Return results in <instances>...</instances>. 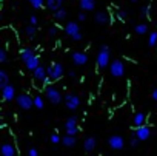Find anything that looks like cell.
Instances as JSON below:
<instances>
[{
  "label": "cell",
  "instance_id": "cell-19",
  "mask_svg": "<svg viewBox=\"0 0 157 156\" xmlns=\"http://www.w3.org/2000/svg\"><path fill=\"white\" fill-rule=\"evenodd\" d=\"M25 65H26L28 70H32V71H34V70H37V68L40 67V60H39V57H37V56H34L31 60H28Z\"/></svg>",
  "mask_w": 157,
  "mask_h": 156
},
{
  "label": "cell",
  "instance_id": "cell-16",
  "mask_svg": "<svg viewBox=\"0 0 157 156\" xmlns=\"http://www.w3.org/2000/svg\"><path fill=\"white\" fill-rule=\"evenodd\" d=\"M80 8L83 11H92L96 8V0H80Z\"/></svg>",
  "mask_w": 157,
  "mask_h": 156
},
{
  "label": "cell",
  "instance_id": "cell-22",
  "mask_svg": "<svg viewBox=\"0 0 157 156\" xmlns=\"http://www.w3.org/2000/svg\"><path fill=\"white\" fill-rule=\"evenodd\" d=\"M76 136H69V134H66V136H65L63 137V139H62V144L65 145V147H74V145H76Z\"/></svg>",
  "mask_w": 157,
  "mask_h": 156
},
{
  "label": "cell",
  "instance_id": "cell-9",
  "mask_svg": "<svg viewBox=\"0 0 157 156\" xmlns=\"http://www.w3.org/2000/svg\"><path fill=\"white\" fill-rule=\"evenodd\" d=\"M134 136L137 137L139 141H146L148 137L151 136V130H150V127H139V128H136V133H134Z\"/></svg>",
  "mask_w": 157,
  "mask_h": 156
},
{
  "label": "cell",
  "instance_id": "cell-25",
  "mask_svg": "<svg viewBox=\"0 0 157 156\" xmlns=\"http://www.w3.org/2000/svg\"><path fill=\"white\" fill-rule=\"evenodd\" d=\"M148 31V25L146 23H139V25H136V33L137 34H145Z\"/></svg>",
  "mask_w": 157,
  "mask_h": 156
},
{
  "label": "cell",
  "instance_id": "cell-1",
  "mask_svg": "<svg viewBox=\"0 0 157 156\" xmlns=\"http://www.w3.org/2000/svg\"><path fill=\"white\" fill-rule=\"evenodd\" d=\"M109 48H108V45H102L100 47V51L97 54V67L99 68H105L108 67V63H109Z\"/></svg>",
  "mask_w": 157,
  "mask_h": 156
},
{
  "label": "cell",
  "instance_id": "cell-36",
  "mask_svg": "<svg viewBox=\"0 0 157 156\" xmlns=\"http://www.w3.org/2000/svg\"><path fill=\"white\" fill-rule=\"evenodd\" d=\"M28 156H39V152H37V149H29Z\"/></svg>",
  "mask_w": 157,
  "mask_h": 156
},
{
  "label": "cell",
  "instance_id": "cell-17",
  "mask_svg": "<svg viewBox=\"0 0 157 156\" xmlns=\"http://www.w3.org/2000/svg\"><path fill=\"white\" fill-rule=\"evenodd\" d=\"M62 3H63V0H46V6H48L51 11L62 10Z\"/></svg>",
  "mask_w": 157,
  "mask_h": 156
},
{
  "label": "cell",
  "instance_id": "cell-11",
  "mask_svg": "<svg viewBox=\"0 0 157 156\" xmlns=\"http://www.w3.org/2000/svg\"><path fill=\"white\" fill-rule=\"evenodd\" d=\"M15 96V91H14V87L13 85H8L2 90V97L3 100H6V102H9V100H13Z\"/></svg>",
  "mask_w": 157,
  "mask_h": 156
},
{
  "label": "cell",
  "instance_id": "cell-32",
  "mask_svg": "<svg viewBox=\"0 0 157 156\" xmlns=\"http://www.w3.org/2000/svg\"><path fill=\"white\" fill-rule=\"evenodd\" d=\"M57 33H59L57 26H51V28H49V36H52V37H54V36H57Z\"/></svg>",
  "mask_w": 157,
  "mask_h": 156
},
{
  "label": "cell",
  "instance_id": "cell-33",
  "mask_svg": "<svg viewBox=\"0 0 157 156\" xmlns=\"http://www.w3.org/2000/svg\"><path fill=\"white\" fill-rule=\"evenodd\" d=\"M148 13H150V8H148V6H142V10H140V16H142V17H145Z\"/></svg>",
  "mask_w": 157,
  "mask_h": 156
},
{
  "label": "cell",
  "instance_id": "cell-38",
  "mask_svg": "<svg viewBox=\"0 0 157 156\" xmlns=\"http://www.w3.org/2000/svg\"><path fill=\"white\" fill-rule=\"evenodd\" d=\"M29 22H31V25H34V26H35V25H37V17H35V16H31Z\"/></svg>",
  "mask_w": 157,
  "mask_h": 156
},
{
  "label": "cell",
  "instance_id": "cell-13",
  "mask_svg": "<svg viewBox=\"0 0 157 156\" xmlns=\"http://www.w3.org/2000/svg\"><path fill=\"white\" fill-rule=\"evenodd\" d=\"M65 33H66L68 36H71V37H72L74 34L80 33V26H79L76 22H69L66 26H65Z\"/></svg>",
  "mask_w": 157,
  "mask_h": 156
},
{
  "label": "cell",
  "instance_id": "cell-4",
  "mask_svg": "<svg viewBox=\"0 0 157 156\" xmlns=\"http://www.w3.org/2000/svg\"><path fill=\"white\" fill-rule=\"evenodd\" d=\"M65 130H66V134L69 136H76L79 133V127H77V117L71 116L66 119V124H65Z\"/></svg>",
  "mask_w": 157,
  "mask_h": 156
},
{
  "label": "cell",
  "instance_id": "cell-10",
  "mask_svg": "<svg viewBox=\"0 0 157 156\" xmlns=\"http://www.w3.org/2000/svg\"><path fill=\"white\" fill-rule=\"evenodd\" d=\"M71 59L72 62L76 63V65H85V63L88 62V56L85 53H80V51H76L71 54Z\"/></svg>",
  "mask_w": 157,
  "mask_h": 156
},
{
  "label": "cell",
  "instance_id": "cell-20",
  "mask_svg": "<svg viewBox=\"0 0 157 156\" xmlns=\"http://www.w3.org/2000/svg\"><path fill=\"white\" fill-rule=\"evenodd\" d=\"M94 19H96V22H97V23H100V25H106V23H108V20H109V17L106 16V13L99 11V13H96Z\"/></svg>",
  "mask_w": 157,
  "mask_h": 156
},
{
  "label": "cell",
  "instance_id": "cell-40",
  "mask_svg": "<svg viewBox=\"0 0 157 156\" xmlns=\"http://www.w3.org/2000/svg\"><path fill=\"white\" fill-rule=\"evenodd\" d=\"M151 96H153V99H154V100H157V88H154V90H153V94H151Z\"/></svg>",
  "mask_w": 157,
  "mask_h": 156
},
{
  "label": "cell",
  "instance_id": "cell-35",
  "mask_svg": "<svg viewBox=\"0 0 157 156\" xmlns=\"http://www.w3.org/2000/svg\"><path fill=\"white\" fill-rule=\"evenodd\" d=\"M139 142H140V141H139V139H137V137H136V136L133 137V139H131V141H129V144H131V147H137V145H139Z\"/></svg>",
  "mask_w": 157,
  "mask_h": 156
},
{
  "label": "cell",
  "instance_id": "cell-28",
  "mask_svg": "<svg viewBox=\"0 0 157 156\" xmlns=\"http://www.w3.org/2000/svg\"><path fill=\"white\" fill-rule=\"evenodd\" d=\"M43 99L40 97V96H35L34 97V107H37V108H43Z\"/></svg>",
  "mask_w": 157,
  "mask_h": 156
},
{
  "label": "cell",
  "instance_id": "cell-6",
  "mask_svg": "<svg viewBox=\"0 0 157 156\" xmlns=\"http://www.w3.org/2000/svg\"><path fill=\"white\" fill-rule=\"evenodd\" d=\"M111 74H113L114 77H122L125 74V65L122 60H114L113 63H111Z\"/></svg>",
  "mask_w": 157,
  "mask_h": 156
},
{
  "label": "cell",
  "instance_id": "cell-15",
  "mask_svg": "<svg viewBox=\"0 0 157 156\" xmlns=\"http://www.w3.org/2000/svg\"><path fill=\"white\" fill-rule=\"evenodd\" d=\"M34 56H35V54H34L32 48H25V50H22V53H20V57H22V62H23V63H26L28 60H31Z\"/></svg>",
  "mask_w": 157,
  "mask_h": 156
},
{
  "label": "cell",
  "instance_id": "cell-24",
  "mask_svg": "<svg viewBox=\"0 0 157 156\" xmlns=\"http://www.w3.org/2000/svg\"><path fill=\"white\" fill-rule=\"evenodd\" d=\"M148 45H150L151 48H154L157 45V31H153L150 34V37H148Z\"/></svg>",
  "mask_w": 157,
  "mask_h": 156
},
{
  "label": "cell",
  "instance_id": "cell-41",
  "mask_svg": "<svg viewBox=\"0 0 157 156\" xmlns=\"http://www.w3.org/2000/svg\"><path fill=\"white\" fill-rule=\"evenodd\" d=\"M129 2H137V0H129Z\"/></svg>",
  "mask_w": 157,
  "mask_h": 156
},
{
  "label": "cell",
  "instance_id": "cell-30",
  "mask_svg": "<svg viewBox=\"0 0 157 156\" xmlns=\"http://www.w3.org/2000/svg\"><path fill=\"white\" fill-rule=\"evenodd\" d=\"M51 142H52V144H59V142H60V136H59L57 133H52V134H51Z\"/></svg>",
  "mask_w": 157,
  "mask_h": 156
},
{
  "label": "cell",
  "instance_id": "cell-23",
  "mask_svg": "<svg viewBox=\"0 0 157 156\" xmlns=\"http://www.w3.org/2000/svg\"><path fill=\"white\" fill-rule=\"evenodd\" d=\"M9 79H8V74H6V71L5 70H0V88H5V87H8L9 84Z\"/></svg>",
  "mask_w": 157,
  "mask_h": 156
},
{
  "label": "cell",
  "instance_id": "cell-3",
  "mask_svg": "<svg viewBox=\"0 0 157 156\" xmlns=\"http://www.w3.org/2000/svg\"><path fill=\"white\" fill-rule=\"evenodd\" d=\"M62 76H63L62 63H52L51 67H48V77H49V80H57Z\"/></svg>",
  "mask_w": 157,
  "mask_h": 156
},
{
  "label": "cell",
  "instance_id": "cell-29",
  "mask_svg": "<svg viewBox=\"0 0 157 156\" xmlns=\"http://www.w3.org/2000/svg\"><path fill=\"white\" fill-rule=\"evenodd\" d=\"M25 31H26L28 36H31V37H32V36L37 33V28H35L34 25H29V26H26V30H25Z\"/></svg>",
  "mask_w": 157,
  "mask_h": 156
},
{
  "label": "cell",
  "instance_id": "cell-18",
  "mask_svg": "<svg viewBox=\"0 0 157 156\" xmlns=\"http://www.w3.org/2000/svg\"><path fill=\"white\" fill-rule=\"evenodd\" d=\"M145 121H146V116H145L143 113H137V114L134 116V119H133V124H134L136 128H139V127H143Z\"/></svg>",
  "mask_w": 157,
  "mask_h": 156
},
{
  "label": "cell",
  "instance_id": "cell-31",
  "mask_svg": "<svg viewBox=\"0 0 157 156\" xmlns=\"http://www.w3.org/2000/svg\"><path fill=\"white\" fill-rule=\"evenodd\" d=\"M0 62H2V63L6 62V51L5 50H0Z\"/></svg>",
  "mask_w": 157,
  "mask_h": 156
},
{
  "label": "cell",
  "instance_id": "cell-12",
  "mask_svg": "<svg viewBox=\"0 0 157 156\" xmlns=\"http://www.w3.org/2000/svg\"><path fill=\"white\" fill-rule=\"evenodd\" d=\"M34 79L39 82H45L48 79V70H45L43 67H39L37 70H34Z\"/></svg>",
  "mask_w": 157,
  "mask_h": 156
},
{
  "label": "cell",
  "instance_id": "cell-39",
  "mask_svg": "<svg viewBox=\"0 0 157 156\" xmlns=\"http://www.w3.org/2000/svg\"><path fill=\"white\" fill-rule=\"evenodd\" d=\"M85 19H86V14H85V13H80V14H79V20H80V22H83Z\"/></svg>",
  "mask_w": 157,
  "mask_h": 156
},
{
  "label": "cell",
  "instance_id": "cell-7",
  "mask_svg": "<svg viewBox=\"0 0 157 156\" xmlns=\"http://www.w3.org/2000/svg\"><path fill=\"white\" fill-rule=\"evenodd\" d=\"M108 144H109L111 149H114V150H122L123 145H125V141H123L122 136L114 134V136H111L109 139H108Z\"/></svg>",
  "mask_w": 157,
  "mask_h": 156
},
{
  "label": "cell",
  "instance_id": "cell-27",
  "mask_svg": "<svg viewBox=\"0 0 157 156\" xmlns=\"http://www.w3.org/2000/svg\"><path fill=\"white\" fill-rule=\"evenodd\" d=\"M29 3H31L32 8H35V10H40L43 6V0H29Z\"/></svg>",
  "mask_w": 157,
  "mask_h": 156
},
{
  "label": "cell",
  "instance_id": "cell-21",
  "mask_svg": "<svg viewBox=\"0 0 157 156\" xmlns=\"http://www.w3.org/2000/svg\"><path fill=\"white\" fill-rule=\"evenodd\" d=\"M83 145H85V150L86 152H91V150H94L96 149V137H86V139H85V144H83Z\"/></svg>",
  "mask_w": 157,
  "mask_h": 156
},
{
  "label": "cell",
  "instance_id": "cell-8",
  "mask_svg": "<svg viewBox=\"0 0 157 156\" xmlns=\"http://www.w3.org/2000/svg\"><path fill=\"white\" fill-rule=\"evenodd\" d=\"M65 105L68 110H76L80 105V99L76 94H66L65 96Z\"/></svg>",
  "mask_w": 157,
  "mask_h": 156
},
{
  "label": "cell",
  "instance_id": "cell-5",
  "mask_svg": "<svg viewBox=\"0 0 157 156\" xmlns=\"http://www.w3.org/2000/svg\"><path fill=\"white\" fill-rule=\"evenodd\" d=\"M15 100H17L18 107L23 108V110H29L34 105V97H31L29 94H20Z\"/></svg>",
  "mask_w": 157,
  "mask_h": 156
},
{
  "label": "cell",
  "instance_id": "cell-34",
  "mask_svg": "<svg viewBox=\"0 0 157 156\" xmlns=\"http://www.w3.org/2000/svg\"><path fill=\"white\" fill-rule=\"evenodd\" d=\"M117 17H119L120 20H125L126 19V11H119L117 13Z\"/></svg>",
  "mask_w": 157,
  "mask_h": 156
},
{
  "label": "cell",
  "instance_id": "cell-26",
  "mask_svg": "<svg viewBox=\"0 0 157 156\" xmlns=\"http://www.w3.org/2000/svg\"><path fill=\"white\" fill-rule=\"evenodd\" d=\"M65 17H66V11H65L63 8H62V10H59V11H55V13H54V19H55V20H63Z\"/></svg>",
  "mask_w": 157,
  "mask_h": 156
},
{
  "label": "cell",
  "instance_id": "cell-37",
  "mask_svg": "<svg viewBox=\"0 0 157 156\" xmlns=\"http://www.w3.org/2000/svg\"><path fill=\"white\" fill-rule=\"evenodd\" d=\"M82 37H83V36H82V33H77V34H74L71 39H72V40H82Z\"/></svg>",
  "mask_w": 157,
  "mask_h": 156
},
{
  "label": "cell",
  "instance_id": "cell-14",
  "mask_svg": "<svg viewBox=\"0 0 157 156\" xmlns=\"http://www.w3.org/2000/svg\"><path fill=\"white\" fill-rule=\"evenodd\" d=\"M2 155L3 156H15V147L9 142H5L2 145Z\"/></svg>",
  "mask_w": 157,
  "mask_h": 156
},
{
  "label": "cell",
  "instance_id": "cell-2",
  "mask_svg": "<svg viewBox=\"0 0 157 156\" xmlns=\"http://www.w3.org/2000/svg\"><path fill=\"white\" fill-rule=\"evenodd\" d=\"M45 94H46V99H48L51 104H54V105H57V104L62 102V94H60V91L57 88L48 87L45 90Z\"/></svg>",
  "mask_w": 157,
  "mask_h": 156
}]
</instances>
